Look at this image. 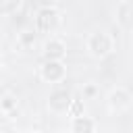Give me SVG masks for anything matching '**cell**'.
<instances>
[{"mask_svg": "<svg viewBox=\"0 0 133 133\" xmlns=\"http://www.w3.org/2000/svg\"><path fill=\"white\" fill-rule=\"evenodd\" d=\"M77 129H79V131H81V129H83V131H89V123H87V121H85V123L79 121V123H77Z\"/></svg>", "mask_w": 133, "mask_h": 133, "instance_id": "cell-1", "label": "cell"}]
</instances>
